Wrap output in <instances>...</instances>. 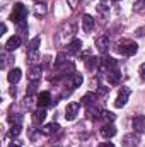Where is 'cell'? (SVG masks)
Returning <instances> with one entry per match:
<instances>
[{
  "label": "cell",
  "mask_w": 145,
  "mask_h": 147,
  "mask_svg": "<svg viewBox=\"0 0 145 147\" xmlns=\"http://www.w3.org/2000/svg\"><path fill=\"white\" fill-rule=\"evenodd\" d=\"M116 51L119 53V55H123V57H132V55H135L137 51H138V46H137V43L135 41H132V39H126V38H123V39H119L118 43H116Z\"/></svg>",
  "instance_id": "6da1fadb"
},
{
  "label": "cell",
  "mask_w": 145,
  "mask_h": 147,
  "mask_svg": "<svg viewBox=\"0 0 145 147\" xmlns=\"http://www.w3.org/2000/svg\"><path fill=\"white\" fill-rule=\"evenodd\" d=\"M26 17H28V9L22 3H15L14 9H12V14H10V21L19 24V22L26 21Z\"/></svg>",
  "instance_id": "7a4b0ae2"
},
{
  "label": "cell",
  "mask_w": 145,
  "mask_h": 147,
  "mask_svg": "<svg viewBox=\"0 0 145 147\" xmlns=\"http://www.w3.org/2000/svg\"><path fill=\"white\" fill-rule=\"evenodd\" d=\"M99 72H104L108 74L111 70H114V69H118L116 67V62H114V58H111V57H103V58H99Z\"/></svg>",
  "instance_id": "3957f363"
},
{
  "label": "cell",
  "mask_w": 145,
  "mask_h": 147,
  "mask_svg": "<svg viewBox=\"0 0 145 147\" xmlns=\"http://www.w3.org/2000/svg\"><path fill=\"white\" fill-rule=\"evenodd\" d=\"M128 98H130V89H128V87H123V89L118 92V98H116V101H114V106H116V108H123V106L126 105Z\"/></svg>",
  "instance_id": "277c9868"
},
{
  "label": "cell",
  "mask_w": 145,
  "mask_h": 147,
  "mask_svg": "<svg viewBox=\"0 0 145 147\" xmlns=\"http://www.w3.org/2000/svg\"><path fill=\"white\" fill-rule=\"evenodd\" d=\"M79 108H80V103H68V105H67V110H65V118H67L68 121H73V120L77 118Z\"/></svg>",
  "instance_id": "5b68a950"
},
{
  "label": "cell",
  "mask_w": 145,
  "mask_h": 147,
  "mask_svg": "<svg viewBox=\"0 0 145 147\" xmlns=\"http://www.w3.org/2000/svg\"><path fill=\"white\" fill-rule=\"evenodd\" d=\"M38 108H46L48 105H51V94L48 91H43L38 94V101H36Z\"/></svg>",
  "instance_id": "8992f818"
},
{
  "label": "cell",
  "mask_w": 145,
  "mask_h": 147,
  "mask_svg": "<svg viewBox=\"0 0 145 147\" xmlns=\"http://www.w3.org/2000/svg\"><path fill=\"white\" fill-rule=\"evenodd\" d=\"M138 144H140L138 134H128L123 137V147H137Z\"/></svg>",
  "instance_id": "52a82bcc"
},
{
  "label": "cell",
  "mask_w": 145,
  "mask_h": 147,
  "mask_svg": "<svg viewBox=\"0 0 145 147\" xmlns=\"http://www.w3.org/2000/svg\"><path fill=\"white\" fill-rule=\"evenodd\" d=\"M132 127H133V130H135L137 134L145 132V116L144 115H137V116L132 120Z\"/></svg>",
  "instance_id": "ba28073f"
},
{
  "label": "cell",
  "mask_w": 145,
  "mask_h": 147,
  "mask_svg": "<svg viewBox=\"0 0 145 147\" xmlns=\"http://www.w3.org/2000/svg\"><path fill=\"white\" fill-rule=\"evenodd\" d=\"M94 17L92 16H89V14H84L82 16V29L85 31V33H92V29H94Z\"/></svg>",
  "instance_id": "9c48e42d"
},
{
  "label": "cell",
  "mask_w": 145,
  "mask_h": 147,
  "mask_svg": "<svg viewBox=\"0 0 145 147\" xmlns=\"http://www.w3.org/2000/svg\"><path fill=\"white\" fill-rule=\"evenodd\" d=\"M41 72H43L41 65H33V67L28 70V79H29L31 82H38V80L41 79Z\"/></svg>",
  "instance_id": "30bf717a"
},
{
  "label": "cell",
  "mask_w": 145,
  "mask_h": 147,
  "mask_svg": "<svg viewBox=\"0 0 145 147\" xmlns=\"http://www.w3.org/2000/svg\"><path fill=\"white\" fill-rule=\"evenodd\" d=\"M101 135H103L104 139H111V137H114V135H116V127H114L113 123H106V125H103V127H101Z\"/></svg>",
  "instance_id": "8fae6325"
},
{
  "label": "cell",
  "mask_w": 145,
  "mask_h": 147,
  "mask_svg": "<svg viewBox=\"0 0 145 147\" xmlns=\"http://www.w3.org/2000/svg\"><path fill=\"white\" fill-rule=\"evenodd\" d=\"M21 43H22L21 36H12L7 43H5V50H7V51H14V50H17V48L21 46Z\"/></svg>",
  "instance_id": "7c38bea8"
},
{
  "label": "cell",
  "mask_w": 145,
  "mask_h": 147,
  "mask_svg": "<svg viewBox=\"0 0 145 147\" xmlns=\"http://www.w3.org/2000/svg\"><path fill=\"white\" fill-rule=\"evenodd\" d=\"M96 46L101 53H106L108 51V46H109V38L108 36H99L96 38Z\"/></svg>",
  "instance_id": "4fadbf2b"
},
{
  "label": "cell",
  "mask_w": 145,
  "mask_h": 147,
  "mask_svg": "<svg viewBox=\"0 0 145 147\" xmlns=\"http://www.w3.org/2000/svg\"><path fill=\"white\" fill-rule=\"evenodd\" d=\"M44 120H46V111H44V108H38L33 113V123L34 125H41Z\"/></svg>",
  "instance_id": "5bb4252c"
},
{
  "label": "cell",
  "mask_w": 145,
  "mask_h": 147,
  "mask_svg": "<svg viewBox=\"0 0 145 147\" xmlns=\"http://www.w3.org/2000/svg\"><path fill=\"white\" fill-rule=\"evenodd\" d=\"M101 113H103V110H101L99 106H96V105L87 106V115H89L91 120H99V118H101Z\"/></svg>",
  "instance_id": "9a60e30c"
},
{
  "label": "cell",
  "mask_w": 145,
  "mask_h": 147,
  "mask_svg": "<svg viewBox=\"0 0 145 147\" xmlns=\"http://www.w3.org/2000/svg\"><path fill=\"white\" fill-rule=\"evenodd\" d=\"M58 128H60L58 123H48V125L41 127V134H44V135H53V134L58 132Z\"/></svg>",
  "instance_id": "2e32d148"
},
{
  "label": "cell",
  "mask_w": 145,
  "mask_h": 147,
  "mask_svg": "<svg viewBox=\"0 0 145 147\" xmlns=\"http://www.w3.org/2000/svg\"><path fill=\"white\" fill-rule=\"evenodd\" d=\"M21 77H22V72H21V69H12L9 75H7V79H9V82L10 84H17L19 80H21Z\"/></svg>",
  "instance_id": "e0dca14e"
},
{
  "label": "cell",
  "mask_w": 145,
  "mask_h": 147,
  "mask_svg": "<svg viewBox=\"0 0 145 147\" xmlns=\"http://www.w3.org/2000/svg\"><path fill=\"white\" fill-rule=\"evenodd\" d=\"M46 12H48V7H46L44 2H38V3H34V16H36V17L46 16Z\"/></svg>",
  "instance_id": "ac0fdd59"
},
{
  "label": "cell",
  "mask_w": 145,
  "mask_h": 147,
  "mask_svg": "<svg viewBox=\"0 0 145 147\" xmlns=\"http://www.w3.org/2000/svg\"><path fill=\"white\" fill-rule=\"evenodd\" d=\"M94 101H96V94H94V92H87V94L82 96L80 105H84V106H91V105H94Z\"/></svg>",
  "instance_id": "d6986e66"
},
{
  "label": "cell",
  "mask_w": 145,
  "mask_h": 147,
  "mask_svg": "<svg viewBox=\"0 0 145 147\" xmlns=\"http://www.w3.org/2000/svg\"><path fill=\"white\" fill-rule=\"evenodd\" d=\"M67 48H68V53H70V55H75V53L80 51V48H82V41H80V39H73Z\"/></svg>",
  "instance_id": "ffe728a7"
},
{
  "label": "cell",
  "mask_w": 145,
  "mask_h": 147,
  "mask_svg": "<svg viewBox=\"0 0 145 147\" xmlns=\"http://www.w3.org/2000/svg\"><path fill=\"white\" fill-rule=\"evenodd\" d=\"M106 75H108L109 84H118V82H119V79H121V74H119V70H118V69H114V70L108 72Z\"/></svg>",
  "instance_id": "44dd1931"
},
{
  "label": "cell",
  "mask_w": 145,
  "mask_h": 147,
  "mask_svg": "<svg viewBox=\"0 0 145 147\" xmlns=\"http://www.w3.org/2000/svg\"><path fill=\"white\" fill-rule=\"evenodd\" d=\"M85 67H87L89 70H94V69H97V67H99V58L89 57V58L85 60Z\"/></svg>",
  "instance_id": "7402d4cb"
},
{
  "label": "cell",
  "mask_w": 145,
  "mask_h": 147,
  "mask_svg": "<svg viewBox=\"0 0 145 147\" xmlns=\"http://www.w3.org/2000/svg\"><path fill=\"white\" fill-rule=\"evenodd\" d=\"M39 60H41V58H39V53H38V51H28V62H29L31 65H38Z\"/></svg>",
  "instance_id": "603a6c76"
},
{
  "label": "cell",
  "mask_w": 145,
  "mask_h": 147,
  "mask_svg": "<svg viewBox=\"0 0 145 147\" xmlns=\"http://www.w3.org/2000/svg\"><path fill=\"white\" fill-rule=\"evenodd\" d=\"M101 118H103L106 123H113V121H114V118H116V115H114V113H111V111L103 110V113H101Z\"/></svg>",
  "instance_id": "cb8c5ba5"
},
{
  "label": "cell",
  "mask_w": 145,
  "mask_h": 147,
  "mask_svg": "<svg viewBox=\"0 0 145 147\" xmlns=\"http://www.w3.org/2000/svg\"><path fill=\"white\" fill-rule=\"evenodd\" d=\"M39 43H41V36H36L31 39V43H29V48H28V51H38V46H39Z\"/></svg>",
  "instance_id": "d4e9b609"
},
{
  "label": "cell",
  "mask_w": 145,
  "mask_h": 147,
  "mask_svg": "<svg viewBox=\"0 0 145 147\" xmlns=\"http://www.w3.org/2000/svg\"><path fill=\"white\" fill-rule=\"evenodd\" d=\"M21 128H22L21 125H12L10 130H9V135H10V137H17V135L21 134Z\"/></svg>",
  "instance_id": "484cf974"
},
{
  "label": "cell",
  "mask_w": 145,
  "mask_h": 147,
  "mask_svg": "<svg viewBox=\"0 0 145 147\" xmlns=\"http://www.w3.org/2000/svg\"><path fill=\"white\" fill-rule=\"evenodd\" d=\"M82 80H84V77H82L80 74H73V77H72V84H73V87H79V86L82 84Z\"/></svg>",
  "instance_id": "4316f807"
},
{
  "label": "cell",
  "mask_w": 145,
  "mask_h": 147,
  "mask_svg": "<svg viewBox=\"0 0 145 147\" xmlns=\"http://www.w3.org/2000/svg\"><path fill=\"white\" fill-rule=\"evenodd\" d=\"M9 121H10L12 125H21L22 116H21V115H10V116H9Z\"/></svg>",
  "instance_id": "83f0119b"
},
{
  "label": "cell",
  "mask_w": 145,
  "mask_h": 147,
  "mask_svg": "<svg viewBox=\"0 0 145 147\" xmlns=\"http://www.w3.org/2000/svg\"><path fill=\"white\" fill-rule=\"evenodd\" d=\"M17 29H19L21 33H26V31H28V22H26V21L19 22V24H17Z\"/></svg>",
  "instance_id": "f1b7e54d"
},
{
  "label": "cell",
  "mask_w": 145,
  "mask_h": 147,
  "mask_svg": "<svg viewBox=\"0 0 145 147\" xmlns=\"http://www.w3.org/2000/svg\"><path fill=\"white\" fill-rule=\"evenodd\" d=\"M67 2H68V5H70L72 9H75V7H77V5H79L82 0H67Z\"/></svg>",
  "instance_id": "f546056e"
},
{
  "label": "cell",
  "mask_w": 145,
  "mask_h": 147,
  "mask_svg": "<svg viewBox=\"0 0 145 147\" xmlns=\"http://www.w3.org/2000/svg\"><path fill=\"white\" fill-rule=\"evenodd\" d=\"M140 77L145 80V63H142V65H140Z\"/></svg>",
  "instance_id": "4dcf8cb0"
},
{
  "label": "cell",
  "mask_w": 145,
  "mask_h": 147,
  "mask_svg": "<svg viewBox=\"0 0 145 147\" xmlns=\"http://www.w3.org/2000/svg\"><path fill=\"white\" fill-rule=\"evenodd\" d=\"M99 147H114V146L109 144V142H103V144H99Z\"/></svg>",
  "instance_id": "1f68e13d"
},
{
  "label": "cell",
  "mask_w": 145,
  "mask_h": 147,
  "mask_svg": "<svg viewBox=\"0 0 145 147\" xmlns=\"http://www.w3.org/2000/svg\"><path fill=\"white\" fill-rule=\"evenodd\" d=\"M0 31H2V33H0V34H3V33H5V31H7V26H5V24H2V28H0Z\"/></svg>",
  "instance_id": "d6a6232c"
},
{
  "label": "cell",
  "mask_w": 145,
  "mask_h": 147,
  "mask_svg": "<svg viewBox=\"0 0 145 147\" xmlns=\"http://www.w3.org/2000/svg\"><path fill=\"white\" fill-rule=\"evenodd\" d=\"M99 92H101V94H106V92H108V89H106V87H103V86H101V89H99Z\"/></svg>",
  "instance_id": "836d02e7"
},
{
  "label": "cell",
  "mask_w": 145,
  "mask_h": 147,
  "mask_svg": "<svg viewBox=\"0 0 145 147\" xmlns=\"http://www.w3.org/2000/svg\"><path fill=\"white\" fill-rule=\"evenodd\" d=\"M9 147H21V146H17V144H10Z\"/></svg>",
  "instance_id": "e575fe53"
},
{
  "label": "cell",
  "mask_w": 145,
  "mask_h": 147,
  "mask_svg": "<svg viewBox=\"0 0 145 147\" xmlns=\"http://www.w3.org/2000/svg\"><path fill=\"white\" fill-rule=\"evenodd\" d=\"M113 2H118V0H113Z\"/></svg>",
  "instance_id": "d590c367"
},
{
  "label": "cell",
  "mask_w": 145,
  "mask_h": 147,
  "mask_svg": "<svg viewBox=\"0 0 145 147\" xmlns=\"http://www.w3.org/2000/svg\"><path fill=\"white\" fill-rule=\"evenodd\" d=\"M144 5H145V2H144Z\"/></svg>",
  "instance_id": "8d00e7d4"
}]
</instances>
